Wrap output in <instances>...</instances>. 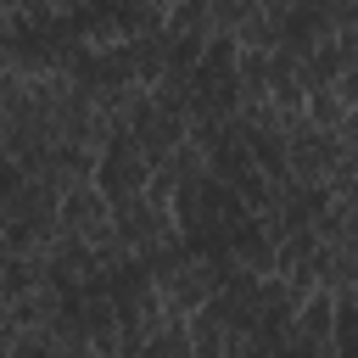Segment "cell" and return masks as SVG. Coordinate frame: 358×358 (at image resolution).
Masks as SVG:
<instances>
[{"label": "cell", "instance_id": "cell-1", "mask_svg": "<svg viewBox=\"0 0 358 358\" xmlns=\"http://www.w3.org/2000/svg\"><path fill=\"white\" fill-rule=\"evenodd\" d=\"M62 229L78 235V241H90V246L112 241V235H117V201H112V190H106L101 179L67 185V190H62Z\"/></svg>", "mask_w": 358, "mask_h": 358}, {"label": "cell", "instance_id": "cell-2", "mask_svg": "<svg viewBox=\"0 0 358 358\" xmlns=\"http://www.w3.org/2000/svg\"><path fill=\"white\" fill-rule=\"evenodd\" d=\"M336 162H341V140H336V129H319L313 117H296L291 134H285V168H291V179H302V185H324Z\"/></svg>", "mask_w": 358, "mask_h": 358}, {"label": "cell", "instance_id": "cell-3", "mask_svg": "<svg viewBox=\"0 0 358 358\" xmlns=\"http://www.w3.org/2000/svg\"><path fill=\"white\" fill-rule=\"evenodd\" d=\"M285 347H296V352H336V291L330 285H313L296 302V319L285 330Z\"/></svg>", "mask_w": 358, "mask_h": 358}, {"label": "cell", "instance_id": "cell-4", "mask_svg": "<svg viewBox=\"0 0 358 358\" xmlns=\"http://www.w3.org/2000/svg\"><path fill=\"white\" fill-rule=\"evenodd\" d=\"M347 112H352V106L341 101V90H336V84H313V90H308V117H313L319 129H336Z\"/></svg>", "mask_w": 358, "mask_h": 358}]
</instances>
